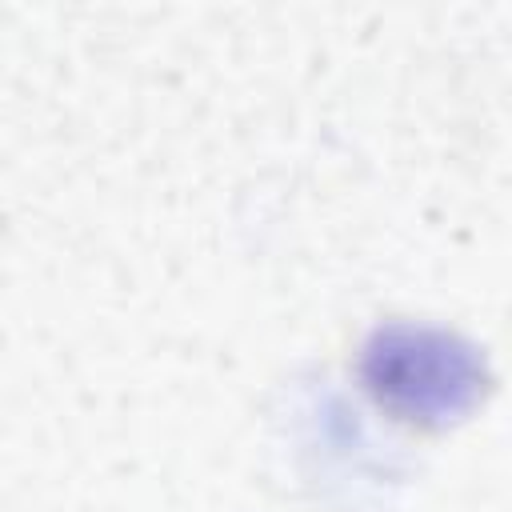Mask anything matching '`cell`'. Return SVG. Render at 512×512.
Segmentation results:
<instances>
[{"label":"cell","instance_id":"6da1fadb","mask_svg":"<svg viewBox=\"0 0 512 512\" xmlns=\"http://www.w3.org/2000/svg\"><path fill=\"white\" fill-rule=\"evenodd\" d=\"M360 380L400 420L440 424L468 412L484 388V360L444 328L384 324L360 352Z\"/></svg>","mask_w":512,"mask_h":512}]
</instances>
